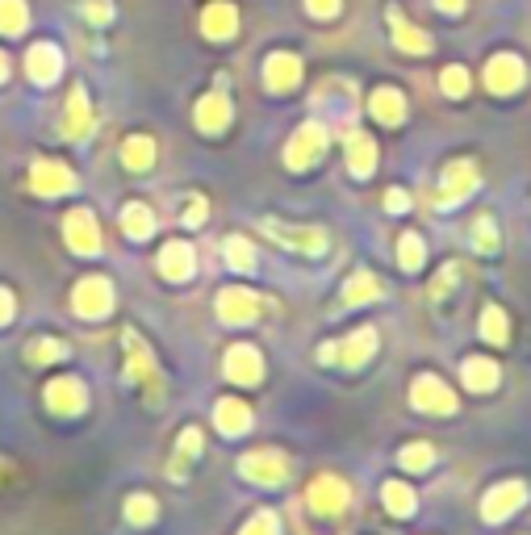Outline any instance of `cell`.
I'll return each mask as SVG.
<instances>
[{"mask_svg": "<svg viewBox=\"0 0 531 535\" xmlns=\"http://www.w3.org/2000/svg\"><path fill=\"white\" fill-rule=\"evenodd\" d=\"M201 34L210 38V42L235 38V34H239V9L226 5V0H214V5L201 13Z\"/></svg>", "mask_w": 531, "mask_h": 535, "instance_id": "20", "label": "cell"}, {"mask_svg": "<svg viewBox=\"0 0 531 535\" xmlns=\"http://www.w3.org/2000/svg\"><path fill=\"white\" fill-rule=\"evenodd\" d=\"M523 502H527V485L523 481H502L486 494V502H481V515H486V523H502V519H511Z\"/></svg>", "mask_w": 531, "mask_h": 535, "instance_id": "10", "label": "cell"}, {"mask_svg": "<svg viewBox=\"0 0 531 535\" xmlns=\"http://www.w3.org/2000/svg\"><path fill=\"white\" fill-rule=\"evenodd\" d=\"M63 356H67V347H63L59 339H38V343L26 347V360H30V364H55V360H63Z\"/></svg>", "mask_w": 531, "mask_h": 535, "instance_id": "36", "label": "cell"}, {"mask_svg": "<svg viewBox=\"0 0 531 535\" xmlns=\"http://www.w3.org/2000/svg\"><path fill=\"white\" fill-rule=\"evenodd\" d=\"M80 13L92 21V26H109L113 21V0H80Z\"/></svg>", "mask_w": 531, "mask_h": 535, "instance_id": "43", "label": "cell"}, {"mask_svg": "<svg viewBox=\"0 0 531 535\" xmlns=\"http://www.w3.org/2000/svg\"><path fill=\"white\" fill-rule=\"evenodd\" d=\"M239 469L247 481H256V485H285L289 477V456L285 452H276V448H260V452H247L239 460Z\"/></svg>", "mask_w": 531, "mask_h": 535, "instance_id": "4", "label": "cell"}, {"mask_svg": "<svg viewBox=\"0 0 531 535\" xmlns=\"http://www.w3.org/2000/svg\"><path fill=\"white\" fill-rule=\"evenodd\" d=\"M218 318L226 327H247V322L260 318V297L247 289H222L218 293Z\"/></svg>", "mask_w": 531, "mask_h": 535, "instance_id": "11", "label": "cell"}, {"mask_svg": "<svg viewBox=\"0 0 531 535\" xmlns=\"http://www.w3.org/2000/svg\"><path fill=\"white\" fill-rule=\"evenodd\" d=\"M42 398H46V406H51L55 414H67V418H72V414H80V410L88 406V389H84L76 377H55L51 385H46Z\"/></svg>", "mask_w": 531, "mask_h": 535, "instance_id": "16", "label": "cell"}, {"mask_svg": "<svg viewBox=\"0 0 531 535\" xmlns=\"http://www.w3.org/2000/svg\"><path fill=\"white\" fill-rule=\"evenodd\" d=\"M159 272H164L168 281H189V276L197 272V251L184 239L164 243V251H159Z\"/></svg>", "mask_w": 531, "mask_h": 535, "instance_id": "19", "label": "cell"}, {"mask_svg": "<svg viewBox=\"0 0 531 535\" xmlns=\"http://www.w3.org/2000/svg\"><path fill=\"white\" fill-rule=\"evenodd\" d=\"M435 9H440V13H465V0H435Z\"/></svg>", "mask_w": 531, "mask_h": 535, "instance_id": "49", "label": "cell"}, {"mask_svg": "<svg viewBox=\"0 0 531 535\" xmlns=\"http://www.w3.org/2000/svg\"><path fill=\"white\" fill-rule=\"evenodd\" d=\"M30 26L26 0H0V34H21Z\"/></svg>", "mask_w": 531, "mask_h": 535, "instance_id": "31", "label": "cell"}, {"mask_svg": "<svg viewBox=\"0 0 531 535\" xmlns=\"http://www.w3.org/2000/svg\"><path fill=\"white\" fill-rule=\"evenodd\" d=\"M5 76H9V59H5V51H0V84H5Z\"/></svg>", "mask_w": 531, "mask_h": 535, "instance_id": "50", "label": "cell"}, {"mask_svg": "<svg viewBox=\"0 0 531 535\" xmlns=\"http://www.w3.org/2000/svg\"><path fill=\"white\" fill-rule=\"evenodd\" d=\"M377 352V331L373 327H360L356 335H348L343 343H327L318 347V360L322 364H343V368H364Z\"/></svg>", "mask_w": 531, "mask_h": 535, "instance_id": "1", "label": "cell"}, {"mask_svg": "<svg viewBox=\"0 0 531 535\" xmlns=\"http://www.w3.org/2000/svg\"><path fill=\"white\" fill-rule=\"evenodd\" d=\"M440 88L448 92V97H465V92H469V72L460 63L444 67V72H440Z\"/></svg>", "mask_w": 531, "mask_h": 535, "instance_id": "39", "label": "cell"}, {"mask_svg": "<svg viewBox=\"0 0 531 535\" xmlns=\"http://www.w3.org/2000/svg\"><path fill=\"white\" fill-rule=\"evenodd\" d=\"M389 30H394V46L406 55H427L431 51V38L423 30H414L410 21L402 17V9H389Z\"/></svg>", "mask_w": 531, "mask_h": 535, "instance_id": "24", "label": "cell"}, {"mask_svg": "<svg viewBox=\"0 0 531 535\" xmlns=\"http://www.w3.org/2000/svg\"><path fill=\"white\" fill-rule=\"evenodd\" d=\"M122 164L130 172H147L155 164V143H151L147 134H130L126 143H122Z\"/></svg>", "mask_w": 531, "mask_h": 535, "instance_id": "28", "label": "cell"}, {"mask_svg": "<svg viewBox=\"0 0 531 535\" xmlns=\"http://www.w3.org/2000/svg\"><path fill=\"white\" fill-rule=\"evenodd\" d=\"M13 310H17V301H13V293L9 289H0V327L13 318Z\"/></svg>", "mask_w": 531, "mask_h": 535, "instance_id": "48", "label": "cell"}, {"mask_svg": "<svg viewBox=\"0 0 531 535\" xmlns=\"http://www.w3.org/2000/svg\"><path fill=\"white\" fill-rule=\"evenodd\" d=\"M155 515H159V506H155V498H147V494H134V498L126 502V519H130L134 527L155 523Z\"/></svg>", "mask_w": 531, "mask_h": 535, "instance_id": "38", "label": "cell"}, {"mask_svg": "<svg viewBox=\"0 0 531 535\" xmlns=\"http://www.w3.org/2000/svg\"><path fill=\"white\" fill-rule=\"evenodd\" d=\"M306 13L318 21H331L339 13V0H306Z\"/></svg>", "mask_w": 531, "mask_h": 535, "instance_id": "44", "label": "cell"}, {"mask_svg": "<svg viewBox=\"0 0 531 535\" xmlns=\"http://www.w3.org/2000/svg\"><path fill=\"white\" fill-rule=\"evenodd\" d=\"M30 189L38 197H63V193L76 189V176L67 164H59V159H38L30 168Z\"/></svg>", "mask_w": 531, "mask_h": 535, "instance_id": "7", "label": "cell"}, {"mask_svg": "<svg viewBox=\"0 0 531 535\" xmlns=\"http://www.w3.org/2000/svg\"><path fill=\"white\" fill-rule=\"evenodd\" d=\"M473 189H477V168L469 159H452L440 180V205H460Z\"/></svg>", "mask_w": 531, "mask_h": 535, "instance_id": "15", "label": "cell"}, {"mask_svg": "<svg viewBox=\"0 0 531 535\" xmlns=\"http://www.w3.org/2000/svg\"><path fill=\"white\" fill-rule=\"evenodd\" d=\"M197 126L205 130V134H222L226 126H230V101L222 97V92H210V97H201L197 101Z\"/></svg>", "mask_w": 531, "mask_h": 535, "instance_id": "23", "label": "cell"}, {"mask_svg": "<svg viewBox=\"0 0 531 535\" xmlns=\"http://www.w3.org/2000/svg\"><path fill=\"white\" fill-rule=\"evenodd\" d=\"M122 230L130 239H147L151 230H155V214L147 205H138V201H130L126 209H122Z\"/></svg>", "mask_w": 531, "mask_h": 535, "instance_id": "30", "label": "cell"}, {"mask_svg": "<svg viewBox=\"0 0 531 535\" xmlns=\"http://www.w3.org/2000/svg\"><path fill=\"white\" fill-rule=\"evenodd\" d=\"M63 134H67V138H84V134H92V105H88V92H84V88H72V97H67Z\"/></svg>", "mask_w": 531, "mask_h": 535, "instance_id": "22", "label": "cell"}, {"mask_svg": "<svg viewBox=\"0 0 531 535\" xmlns=\"http://www.w3.org/2000/svg\"><path fill=\"white\" fill-rule=\"evenodd\" d=\"M26 76L34 84H55L63 76V51L55 42H34L26 51Z\"/></svg>", "mask_w": 531, "mask_h": 535, "instance_id": "13", "label": "cell"}, {"mask_svg": "<svg viewBox=\"0 0 531 535\" xmlns=\"http://www.w3.org/2000/svg\"><path fill=\"white\" fill-rule=\"evenodd\" d=\"M452 285H456V268L448 264V268L440 272V281H435V285H431V297H444V293H448Z\"/></svg>", "mask_w": 531, "mask_h": 535, "instance_id": "46", "label": "cell"}, {"mask_svg": "<svg viewBox=\"0 0 531 535\" xmlns=\"http://www.w3.org/2000/svg\"><path fill=\"white\" fill-rule=\"evenodd\" d=\"M306 502H310V510H318V515H339V510L352 502L348 481H339V477H314L310 490H306Z\"/></svg>", "mask_w": 531, "mask_h": 535, "instance_id": "12", "label": "cell"}, {"mask_svg": "<svg viewBox=\"0 0 531 535\" xmlns=\"http://www.w3.org/2000/svg\"><path fill=\"white\" fill-rule=\"evenodd\" d=\"M226 377L235 385H256L264 377V360H260L256 347H251V343L230 347V352H226Z\"/></svg>", "mask_w": 531, "mask_h": 535, "instance_id": "18", "label": "cell"}, {"mask_svg": "<svg viewBox=\"0 0 531 535\" xmlns=\"http://www.w3.org/2000/svg\"><path fill=\"white\" fill-rule=\"evenodd\" d=\"M398 260H402V268H406V272H419V268H423V260H427L423 239H419V235H402V243H398Z\"/></svg>", "mask_w": 531, "mask_h": 535, "instance_id": "35", "label": "cell"}, {"mask_svg": "<svg viewBox=\"0 0 531 535\" xmlns=\"http://www.w3.org/2000/svg\"><path fill=\"white\" fill-rule=\"evenodd\" d=\"M322 151H327V126H318V122H306V126H297V134L289 138V147H285V164L293 172H306L314 159H322Z\"/></svg>", "mask_w": 531, "mask_h": 535, "instance_id": "3", "label": "cell"}, {"mask_svg": "<svg viewBox=\"0 0 531 535\" xmlns=\"http://www.w3.org/2000/svg\"><path fill=\"white\" fill-rule=\"evenodd\" d=\"M201 222H205V201H201V197H193L189 214H184V226H201Z\"/></svg>", "mask_w": 531, "mask_h": 535, "instance_id": "47", "label": "cell"}, {"mask_svg": "<svg viewBox=\"0 0 531 535\" xmlns=\"http://www.w3.org/2000/svg\"><path fill=\"white\" fill-rule=\"evenodd\" d=\"M368 113L381 122V126H402V118H406V97L398 88H377L373 97H368Z\"/></svg>", "mask_w": 531, "mask_h": 535, "instance_id": "21", "label": "cell"}, {"mask_svg": "<svg viewBox=\"0 0 531 535\" xmlns=\"http://www.w3.org/2000/svg\"><path fill=\"white\" fill-rule=\"evenodd\" d=\"M381 297V281L373 272H356L348 285H343V301L348 306H364V301H377Z\"/></svg>", "mask_w": 531, "mask_h": 535, "instance_id": "29", "label": "cell"}, {"mask_svg": "<svg viewBox=\"0 0 531 535\" xmlns=\"http://www.w3.org/2000/svg\"><path fill=\"white\" fill-rule=\"evenodd\" d=\"M197 452H201V431H197V427L180 431V439H176V464H172V473L180 477V473H184V460H193Z\"/></svg>", "mask_w": 531, "mask_h": 535, "instance_id": "37", "label": "cell"}, {"mask_svg": "<svg viewBox=\"0 0 531 535\" xmlns=\"http://www.w3.org/2000/svg\"><path fill=\"white\" fill-rule=\"evenodd\" d=\"M63 239L76 255H97L101 251V226L88 209H72V214L63 218Z\"/></svg>", "mask_w": 531, "mask_h": 535, "instance_id": "8", "label": "cell"}, {"mask_svg": "<svg viewBox=\"0 0 531 535\" xmlns=\"http://www.w3.org/2000/svg\"><path fill=\"white\" fill-rule=\"evenodd\" d=\"M214 423L222 435H243L251 427V406L239 402V398H222L218 410H214Z\"/></svg>", "mask_w": 531, "mask_h": 535, "instance_id": "26", "label": "cell"}, {"mask_svg": "<svg viewBox=\"0 0 531 535\" xmlns=\"http://www.w3.org/2000/svg\"><path fill=\"white\" fill-rule=\"evenodd\" d=\"M523 80H527V67L511 51H502V55H494L486 63V88L494 92V97H511V92L523 88Z\"/></svg>", "mask_w": 531, "mask_h": 535, "instance_id": "6", "label": "cell"}, {"mask_svg": "<svg viewBox=\"0 0 531 535\" xmlns=\"http://www.w3.org/2000/svg\"><path fill=\"white\" fill-rule=\"evenodd\" d=\"M460 377H465V385L473 393H490V389H498V364L473 356V360H465V368H460Z\"/></svg>", "mask_w": 531, "mask_h": 535, "instance_id": "27", "label": "cell"}, {"mask_svg": "<svg viewBox=\"0 0 531 535\" xmlns=\"http://www.w3.org/2000/svg\"><path fill=\"white\" fill-rule=\"evenodd\" d=\"M473 247L477 251H498V226H494V218H477L473 222Z\"/></svg>", "mask_w": 531, "mask_h": 535, "instance_id": "40", "label": "cell"}, {"mask_svg": "<svg viewBox=\"0 0 531 535\" xmlns=\"http://www.w3.org/2000/svg\"><path fill=\"white\" fill-rule=\"evenodd\" d=\"M226 264L235 268V272H251L256 268V251H251V243L247 239H226Z\"/></svg>", "mask_w": 531, "mask_h": 535, "instance_id": "34", "label": "cell"}, {"mask_svg": "<svg viewBox=\"0 0 531 535\" xmlns=\"http://www.w3.org/2000/svg\"><path fill=\"white\" fill-rule=\"evenodd\" d=\"M381 498H385V510H389V515H398V519H406L410 510H414V494H410V485H402V481H385Z\"/></svg>", "mask_w": 531, "mask_h": 535, "instance_id": "32", "label": "cell"}, {"mask_svg": "<svg viewBox=\"0 0 531 535\" xmlns=\"http://www.w3.org/2000/svg\"><path fill=\"white\" fill-rule=\"evenodd\" d=\"M72 310L80 318H105L113 310V285L105 276H84V281L72 289Z\"/></svg>", "mask_w": 531, "mask_h": 535, "instance_id": "5", "label": "cell"}, {"mask_svg": "<svg viewBox=\"0 0 531 535\" xmlns=\"http://www.w3.org/2000/svg\"><path fill=\"white\" fill-rule=\"evenodd\" d=\"M348 168H352V176H373V168H377V143L368 134H360V130H352L348 134Z\"/></svg>", "mask_w": 531, "mask_h": 535, "instance_id": "25", "label": "cell"}, {"mask_svg": "<svg viewBox=\"0 0 531 535\" xmlns=\"http://www.w3.org/2000/svg\"><path fill=\"white\" fill-rule=\"evenodd\" d=\"M126 368H130V381L143 385L151 402L164 398V381H159V368H155V360H151V347L138 339L134 331H126Z\"/></svg>", "mask_w": 531, "mask_h": 535, "instance_id": "2", "label": "cell"}, {"mask_svg": "<svg viewBox=\"0 0 531 535\" xmlns=\"http://www.w3.org/2000/svg\"><path fill=\"white\" fill-rule=\"evenodd\" d=\"M481 335H486L490 343H506V339H511V322H506V314L498 306H486V314H481Z\"/></svg>", "mask_w": 531, "mask_h": 535, "instance_id": "33", "label": "cell"}, {"mask_svg": "<svg viewBox=\"0 0 531 535\" xmlns=\"http://www.w3.org/2000/svg\"><path fill=\"white\" fill-rule=\"evenodd\" d=\"M410 402L419 406V410H427V414H452L456 410V393L440 381V377H414V385H410Z\"/></svg>", "mask_w": 531, "mask_h": 535, "instance_id": "9", "label": "cell"}, {"mask_svg": "<svg viewBox=\"0 0 531 535\" xmlns=\"http://www.w3.org/2000/svg\"><path fill=\"white\" fill-rule=\"evenodd\" d=\"M239 535H281V523H276L272 510H260V515H251V519L243 523Z\"/></svg>", "mask_w": 531, "mask_h": 535, "instance_id": "42", "label": "cell"}, {"mask_svg": "<svg viewBox=\"0 0 531 535\" xmlns=\"http://www.w3.org/2000/svg\"><path fill=\"white\" fill-rule=\"evenodd\" d=\"M264 84H268L272 92H293L297 84H302V59H297L293 51L268 55V63H264Z\"/></svg>", "mask_w": 531, "mask_h": 535, "instance_id": "17", "label": "cell"}, {"mask_svg": "<svg viewBox=\"0 0 531 535\" xmlns=\"http://www.w3.org/2000/svg\"><path fill=\"white\" fill-rule=\"evenodd\" d=\"M385 209H394V214H406V209H410L406 189H389V193H385Z\"/></svg>", "mask_w": 531, "mask_h": 535, "instance_id": "45", "label": "cell"}, {"mask_svg": "<svg viewBox=\"0 0 531 535\" xmlns=\"http://www.w3.org/2000/svg\"><path fill=\"white\" fill-rule=\"evenodd\" d=\"M264 230L276 239V243H285V247H293V251H306V255H322L327 251V235L322 230H314V226H281V222H264Z\"/></svg>", "mask_w": 531, "mask_h": 535, "instance_id": "14", "label": "cell"}, {"mask_svg": "<svg viewBox=\"0 0 531 535\" xmlns=\"http://www.w3.org/2000/svg\"><path fill=\"white\" fill-rule=\"evenodd\" d=\"M431 460H435V452H431L427 444H410V448H402V469H410V473L431 469Z\"/></svg>", "mask_w": 531, "mask_h": 535, "instance_id": "41", "label": "cell"}]
</instances>
